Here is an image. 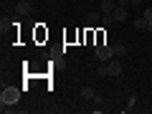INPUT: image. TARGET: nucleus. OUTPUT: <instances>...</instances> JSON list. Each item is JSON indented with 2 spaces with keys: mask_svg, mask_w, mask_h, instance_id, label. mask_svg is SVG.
<instances>
[{
  "mask_svg": "<svg viewBox=\"0 0 152 114\" xmlns=\"http://www.w3.org/2000/svg\"><path fill=\"white\" fill-rule=\"evenodd\" d=\"M112 18H114V23L127 20V8L124 5H117V8H114V13H112Z\"/></svg>",
  "mask_w": 152,
  "mask_h": 114,
  "instance_id": "obj_6",
  "label": "nucleus"
},
{
  "mask_svg": "<svg viewBox=\"0 0 152 114\" xmlns=\"http://www.w3.org/2000/svg\"><path fill=\"white\" fill-rule=\"evenodd\" d=\"M114 8H117V3H112V0H102V3H99V10H102V15H112Z\"/></svg>",
  "mask_w": 152,
  "mask_h": 114,
  "instance_id": "obj_5",
  "label": "nucleus"
},
{
  "mask_svg": "<svg viewBox=\"0 0 152 114\" xmlns=\"http://www.w3.org/2000/svg\"><path fill=\"white\" fill-rule=\"evenodd\" d=\"M96 58H99V61H104V64H109V61L114 58V51H112V46H107V43H99V46H96Z\"/></svg>",
  "mask_w": 152,
  "mask_h": 114,
  "instance_id": "obj_2",
  "label": "nucleus"
},
{
  "mask_svg": "<svg viewBox=\"0 0 152 114\" xmlns=\"http://www.w3.org/2000/svg\"><path fill=\"white\" fill-rule=\"evenodd\" d=\"M8 28H10V20H8V18H3V20H0V33L5 36V31H8Z\"/></svg>",
  "mask_w": 152,
  "mask_h": 114,
  "instance_id": "obj_11",
  "label": "nucleus"
},
{
  "mask_svg": "<svg viewBox=\"0 0 152 114\" xmlns=\"http://www.w3.org/2000/svg\"><path fill=\"white\" fill-rule=\"evenodd\" d=\"M134 28H137V31H147V20H145V15L134 20Z\"/></svg>",
  "mask_w": 152,
  "mask_h": 114,
  "instance_id": "obj_9",
  "label": "nucleus"
},
{
  "mask_svg": "<svg viewBox=\"0 0 152 114\" xmlns=\"http://www.w3.org/2000/svg\"><path fill=\"white\" fill-rule=\"evenodd\" d=\"M117 5H124L127 8V5H132V3H129V0H117Z\"/></svg>",
  "mask_w": 152,
  "mask_h": 114,
  "instance_id": "obj_14",
  "label": "nucleus"
},
{
  "mask_svg": "<svg viewBox=\"0 0 152 114\" xmlns=\"http://www.w3.org/2000/svg\"><path fill=\"white\" fill-rule=\"evenodd\" d=\"M112 51H114V58L127 56V46H124V43H112Z\"/></svg>",
  "mask_w": 152,
  "mask_h": 114,
  "instance_id": "obj_7",
  "label": "nucleus"
},
{
  "mask_svg": "<svg viewBox=\"0 0 152 114\" xmlns=\"http://www.w3.org/2000/svg\"><path fill=\"white\" fill-rule=\"evenodd\" d=\"M145 20H147V23H152V5L145 10Z\"/></svg>",
  "mask_w": 152,
  "mask_h": 114,
  "instance_id": "obj_12",
  "label": "nucleus"
},
{
  "mask_svg": "<svg viewBox=\"0 0 152 114\" xmlns=\"http://www.w3.org/2000/svg\"><path fill=\"white\" fill-rule=\"evenodd\" d=\"M81 96H84V99H94V89H91V86H84V89H81Z\"/></svg>",
  "mask_w": 152,
  "mask_h": 114,
  "instance_id": "obj_10",
  "label": "nucleus"
},
{
  "mask_svg": "<svg viewBox=\"0 0 152 114\" xmlns=\"http://www.w3.org/2000/svg\"><path fill=\"white\" fill-rule=\"evenodd\" d=\"M99 20H102V10H99V13H89V18H86L89 26H96Z\"/></svg>",
  "mask_w": 152,
  "mask_h": 114,
  "instance_id": "obj_8",
  "label": "nucleus"
},
{
  "mask_svg": "<svg viewBox=\"0 0 152 114\" xmlns=\"http://www.w3.org/2000/svg\"><path fill=\"white\" fill-rule=\"evenodd\" d=\"M132 5H142V3H145V0H129Z\"/></svg>",
  "mask_w": 152,
  "mask_h": 114,
  "instance_id": "obj_15",
  "label": "nucleus"
},
{
  "mask_svg": "<svg viewBox=\"0 0 152 114\" xmlns=\"http://www.w3.org/2000/svg\"><path fill=\"white\" fill-rule=\"evenodd\" d=\"M31 10H33V3H31V0H20V3L15 5V13H18V15H28Z\"/></svg>",
  "mask_w": 152,
  "mask_h": 114,
  "instance_id": "obj_4",
  "label": "nucleus"
},
{
  "mask_svg": "<svg viewBox=\"0 0 152 114\" xmlns=\"http://www.w3.org/2000/svg\"><path fill=\"white\" fill-rule=\"evenodd\" d=\"M96 76H109V74H107V66H99V69H96Z\"/></svg>",
  "mask_w": 152,
  "mask_h": 114,
  "instance_id": "obj_13",
  "label": "nucleus"
},
{
  "mask_svg": "<svg viewBox=\"0 0 152 114\" xmlns=\"http://www.w3.org/2000/svg\"><path fill=\"white\" fill-rule=\"evenodd\" d=\"M107 74H109V76H119V74H122V61H119V58H112V61L107 64Z\"/></svg>",
  "mask_w": 152,
  "mask_h": 114,
  "instance_id": "obj_3",
  "label": "nucleus"
},
{
  "mask_svg": "<svg viewBox=\"0 0 152 114\" xmlns=\"http://www.w3.org/2000/svg\"><path fill=\"white\" fill-rule=\"evenodd\" d=\"M20 102V89L18 86H5L0 91V107H15Z\"/></svg>",
  "mask_w": 152,
  "mask_h": 114,
  "instance_id": "obj_1",
  "label": "nucleus"
}]
</instances>
